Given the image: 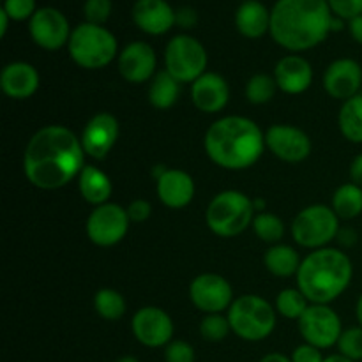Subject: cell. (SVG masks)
<instances>
[{"label": "cell", "mask_w": 362, "mask_h": 362, "mask_svg": "<svg viewBox=\"0 0 362 362\" xmlns=\"http://www.w3.org/2000/svg\"><path fill=\"white\" fill-rule=\"evenodd\" d=\"M346 28H349L354 41H356L357 45H362V14L361 16H356L354 20L346 21Z\"/></svg>", "instance_id": "f6af8a7d"}, {"label": "cell", "mask_w": 362, "mask_h": 362, "mask_svg": "<svg viewBox=\"0 0 362 362\" xmlns=\"http://www.w3.org/2000/svg\"><path fill=\"white\" fill-rule=\"evenodd\" d=\"M310 304L311 303L308 300V297L299 288H285L276 297L274 308L283 318L299 322V318L306 313Z\"/></svg>", "instance_id": "1f68e13d"}, {"label": "cell", "mask_w": 362, "mask_h": 362, "mask_svg": "<svg viewBox=\"0 0 362 362\" xmlns=\"http://www.w3.org/2000/svg\"><path fill=\"white\" fill-rule=\"evenodd\" d=\"M115 362H140V361H138L134 356H124L120 357V359H117Z\"/></svg>", "instance_id": "816d5d0a"}, {"label": "cell", "mask_w": 362, "mask_h": 362, "mask_svg": "<svg viewBox=\"0 0 362 362\" xmlns=\"http://www.w3.org/2000/svg\"><path fill=\"white\" fill-rule=\"evenodd\" d=\"M324 362H354V361L346 359V357L341 356V354H332V356L325 357Z\"/></svg>", "instance_id": "681fc988"}, {"label": "cell", "mask_w": 362, "mask_h": 362, "mask_svg": "<svg viewBox=\"0 0 362 362\" xmlns=\"http://www.w3.org/2000/svg\"><path fill=\"white\" fill-rule=\"evenodd\" d=\"M189 299L193 306L205 315L225 313L235 300L228 279L214 272H205L191 281Z\"/></svg>", "instance_id": "7c38bea8"}, {"label": "cell", "mask_w": 362, "mask_h": 362, "mask_svg": "<svg viewBox=\"0 0 362 362\" xmlns=\"http://www.w3.org/2000/svg\"><path fill=\"white\" fill-rule=\"evenodd\" d=\"M131 331L136 341L147 349H165L173 341L175 325L163 308L145 306L131 318Z\"/></svg>", "instance_id": "5bb4252c"}, {"label": "cell", "mask_w": 362, "mask_h": 362, "mask_svg": "<svg viewBox=\"0 0 362 362\" xmlns=\"http://www.w3.org/2000/svg\"><path fill=\"white\" fill-rule=\"evenodd\" d=\"M94 310L105 320L115 322L126 315L127 304L122 293L117 292V290L101 288L94 296Z\"/></svg>", "instance_id": "4dcf8cb0"}, {"label": "cell", "mask_w": 362, "mask_h": 362, "mask_svg": "<svg viewBox=\"0 0 362 362\" xmlns=\"http://www.w3.org/2000/svg\"><path fill=\"white\" fill-rule=\"evenodd\" d=\"M339 218L332 207L324 204H313L299 211L293 218L290 232L292 239L306 250H322L336 240L339 232Z\"/></svg>", "instance_id": "ba28073f"}, {"label": "cell", "mask_w": 362, "mask_h": 362, "mask_svg": "<svg viewBox=\"0 0 362 362\" xmlns=\"http://www.w3.org/2000/svg\"><path fill=\"white\" fill-rule=\"evenodd\" d=\"M207 49L189 34L173 35L165 48V71L179 83H193L207 73Z\"/></svg>", "instance_id": "9c48e42d"}, {"label": "cell", "mask_w": 362, "mask_h": 362, "mask_svg": "<svg viewBox=\"0 0 362 362\" xmlns=\"http://www.w3.org/2000/svg\"><path fill=\"white\" fill-rule=\"evenodd\" d=\"M327 0H278L271 9V37L290 53L313 49L331 34Z\"/></svg>", "instance_id": "7a4b0ae2"}, {"label": "cell", "mask_w": 362, "mask_h": 362, "mask_svg": "<svg viewBox=\"0 0 362 362\" xmlns=\"http://www.w3.org/2000/svg\"><path fill=\"white\" fill-rule=\"evenodd\" d=\"M325 92L332 99L346 101L361 94L362 66L354 59H338L329 64L322 78Z\"/></svg>", "instance_id": "ac0fdd59"}, {"label": "cell", "mask_w": 362, "mask_h": 362, "mask_svg": "<svg viewBox=\"0 0 362 362\" xmlns=\"http://www.w3.org/2000/svg\"><path fill=\"white\" fill-rule=\"evenodd\" d=\"M232 332L228 317L225 313L205 315L200 322V336L209 343H219Z\"/></svg>", "instance_id": "836d02e7"}, {"label": "cell", "mask_w": 362, "mask_h": 362, "mask_svg": "<svg viewBox=\"0 0 362 362\" xmlns=\"http://www.w3.org/2000/svg\"><path fill=\"white\" fill-rule=\"evenodd\" d=\"M292 362H324V350L317 349L313 345H308V343H303V345L296 346L290 356Z\"/></svg>", "instance_id": "ab89813d"}, {"label": "cell", "mask_w": 362, "mask_h": 362, "mask_svg": "<svg viewBox=\"0 0 362 362\" xmlns=\"http://www.w3.org/2000/svg\"><path fill=\"white\" fill-rule=\"evenodd\" d=\"M272 76L279 90L290 95H299L313 83V66L299 53H290L278 60Z\"/></svg>", "instance_id": "ffe728a7"}, {"label": "cell", "mask_w": 362, "mask_h": 362, "mask_svg": "<svg viewBox=\"0 0 362 362\" xmlns=\"http://www.w3.org/2000/svg\"><path fill=\"white\" fill-rule=\"evenodd\" d=\"M226 317L237 338L257 343L264 341L274 332L278 311L262 296L246 293L233 300Z\"/></svg>", "instance_id": "52a82bcc"}, {"label": "cell", "mask_w": 362, "mask_h": 362, "mask_svg": "<svg viewBox=\"0 0 362 362\" xmlns=\"http://www.w3.org/2000/svg\"><path fill=\"white\" fill-rule=\"evenodd\" d=\"M300 264H303V260H300L297 250L288 246V244H274L264 255L265 269L272 276H276V278H292V276H297Z\"/></svg>", "instance_id": "484cf974"}, {"label": "cell", "mask_w": 362, "mask_h": 362, "mask_svg": "<svg viewBox=\"0 0 362 362\" xmlns=\"http://www.w3.org/2000/svg\"><path fill=\"white\" fill-rule=\"evenodd\" d=\"M39 7L35 6V0H4L2 11H6L11 21H25L30 20Z\"/></svg>", "instance_id": "8d00e7d4"}, {"label": "cell", "mask_w": 362, "mask_h": 362, "mask_svg": "<svg viewBox=\"0 0 362 362\" xmlns=\"http://www.w3.org/2000/svg\"><path fill=\"white\" fill-rule=\"evenodd\" d=\"M255 205L246 193L226 189L216 194L205 211V223L214 235L232 239L246 232L253 223Z\"/></svg>", "instance_id": "8992f818"}, {"label": "cell", "mask_w": 362, "mask_h": 362, "mask_svg": "<svg viewBox=\"0 0 362 362\" xmlns=\"http://www.w3.org/2000/svg\"><path fill=\"white\" fill-rule=\"evenodd\" d=\"M156 191L161 204L168 209H184L193 202L197 186L193 177L179 168H168L165 175L156 180Z\"/></svg>", "instance_id": "7402d4cb"}, {"label": "cell", "mask_w": 362, "mask_h": 362, "mask_svg": "<svg viewBox=\"0 0 362 362\" xmlns=\"http://www.w3.org/2000/svg\"><path fill=\"white\" fill-rule=\"evenodd\" d=\"M119 120L108 112H99L85 124L81 131V145L92 159H105L119 140Z\"/></svg>", "instance_id": "2e32d148"}, {"label": "cell", "mask_w": 362, "mask_h": 362, "mask_svg": "<svg viewBox=\"0 0 362 362\" xmlns=\"http://www.w3.org/2000/svg\"><path fill=\"white\" fill-rule=\"evenodd\" d=\"M191 101L200 112L219 113L230 103V85L221 74L207 71L191 83Z\"/></svg>", "instance_id": "d6986e66"}, {"label": "cell", "mask_w": 362, "mask_h": 362, "mask_svg": "<svg viewBox=\"0 0 362 362\" xmlns=\"http://www.w3.org/2000/svg\"><path fill=\"white\" fill-rule=\"evenodd\" d=\"M119 73L127 83H145L156 76L158 57L154 48L145 41H133L122 48L117 59Z\"/></svg>", "instance_id": "e0dca14e"}, {"label": "cell", "mask_w": 362, "mask_h": 362, "mask_svg": "<svg viewBox=\"0 0 362 362\" xmlns=\"http://www.w3.org/2000/svg\"><path fill=\"white\" fill-rule=\"evenodd\" d=\"M354 278V264L338 247L315 250L303 258L297 288L311 304H331L346 292Z\"/></svg>", "instance_id": "277c9868"}, {"label": "cell", "mask_w": 362, "mask_h": 362, "mask_svg": "<svg viewBox=\"0 0 362 362\" xmlns=\"http://www.w3.org/2000/svg\"><path fill=\"white\" fill-rule=\"evenodd\" d=\"M251 228H253L255 235L265 244H274L281 243V239L285 237V223L274 212H258L255 214L253 223H251Z\"/></svg>", "instance_id": "f546056e"}, {"label": "cell", "mask_w": 362, "mask_h": 362, "mask_svg": "<svg viewBox=\"0 0 362 362\" xmlns=\"http://www.w3.org/2000/svg\"><path fill=\"white\" fill-rule=\"evenodd\" d=\"M71 60L83 69H103L119 59V42L105 25L80 23L71 32L67 45Z\"/></svg>", "instance_id": "5b68a950"}, {"label": "cell", "mask_w": 362, "mask_h": 362, "mask_svg": "<svg viewBox=\"0 0 362 362\" xmlns=\"http://www.w3.org/2000/svg\"><path fill=\"white\" fill-rule=\"evenodd\" d=\"M331 207L336 216L345 221L359 218L362 214V187L354 182L341 184L332 194Z\"/></svg>", "instance_id": "f1b7e54d"}, {"label": "cell", "mask_w": 362, "mask_h": 362, "mask_svg": "<svg viewBox=\"0 0 362 362\" xmlns=\"http://www.w3.org/2000/svg\"><path fill=\"white\" fill-rule=\"evenodd\" d=\"M343 247H352L357 243V232L354 228H339L338 237H336Z\"/></svg>", "instance_id": "7bdbcfd3"}, {"label": "cell", "mask_w": 362, "mask_h": 362, "mask_svg": "<svg viewBox=\"0 0 362 362\" xmlns=\"http://www.w3.org/2000/svg\"><path fill=\"white\" fill-rule=\"evenodd\" d=\"M78 189H80L81 198L87 204L99 207L110 202L113 193V184L110 177L103 170L94 165H85L78 177Z\"/></svg>", "instance_id": "d4e9b609"}, {"label": "cell", "mask_w": 362, "mask_h": 362, "mask_svg": "<svg viewBox=\"0 0 362 362\" xmlns=\"http://www.w3.org/2000/svg\"><path fill=\"white\" fill-rule=\"evenodd\" d=\"M9 21L11 18L7 16L6 11L0 9V25H2V27H0V35H2V37L7 34V25H9Z\"/></svg>", "instance_id": "7dc6e473"}, {"label": "cell", "mask_w": 362, "mask_h": 362, "mask_svg": "<svg viewBox=\"0 0 362 362\" xmlns=\"http://www.w3.org/2000/svg\"><path fill=\"white\" fill-rule=\"evenodd\" d=\"M356 317H357V322H359V325L362 327V293H361L359 300H357V306H356Z\"/></svg>", "instance_id": "f907efd6"}, {"label": "cell", "mask_w": 362, "mask_h": 362, "mask_svg": "<svg viewBox=\"0 0 362 362\" xmlns=\"http://www.w3.org/2000/svg\"><path fill=\"white\" fill-rule=\"evenodd\" d=\"M129 226L131 219L127 216V209L108 202L94 207V211L88 214L85 230L92 244L99 247H112L126 239Z\"/></svg>", "instance_id": "30bf717a"}, {"label": "cell", "mask_w": 362, "mask_h": 362, "mask_svg": "<svg viewBox=\"0 0 362 362\" xmlns=\"http://www.w3.org/2000/svg\"><path fill=\"white\" fill-rule=\"evenodd\" d=\"M350 182L362 187V152L354 158L352 165H350Z\"/></svg>", "instance_id": "ee69618b"}, {"label": "cell", "mask_w": 362, "mask_h": 362, "mask_svg": "<svg viewBox=\"0 0 362 362\" xmlns=\"http://www.w3.org/2000/svg\"><path fill=\"white\" fill-rule=\"evenodd\" d=\"M338 126L345 140L356 145L362 144V92L343 101Z\"/></svg>", "instance_id": "83f0119b"}, {"label": "cell", "mask_w": 362, "mask_h": 362, "mask_svg": "<svg viewBox=\"0 0 362 362\" xmlns=\"http://www.w3.org/2000/svg\"><path fill=\"white\" fill-rule=\"evenodd\" d=\"M166 170H168V168H166L165 165H156V166H152V177H154L156 180H159L163 175H165Z\"/></svg>", "instance_id": "c3c4849f"}, {"label": "cell", "mask_w": 362, "mask_h": 362, "mask_svg": "<svg viewBox=\"0 0 362 362\" xmlns=\"http://www.w3.org/2000/svg\"><path fill=\"white\" fill-rule=\"evenodd\" d=\"M133 21L148 35H163L175 27V9L166 0H136Z\"/></svg>", "instance_id": "44dd1931"}, {"label": "cell", "mask_w": 362, "mask_h": 362, "mask_svg": "<svg viewBox=\"0 0 362 362\" xmlns=\"http://www.w3.org/2000/svg\"><path fill=\"white\" fill-rule=\"evenodd\" d=\"M265 145L272 156L285 163H303L313 151L306 131L292 124H272L265 131Z\"/></svg>", "instance_id": "9a60e30c"}, {"label": "cell", "mask_w": 362, "mask_h": 362, "mask_svg": "<svg viewBox=\"0 0 362 362\" xmlns=\"http://www.w3.org/2000/svg\"><path fill=\"white\" fill-rule=\"evenodd\" d=\"M235 28L246 39L264 37L271 30V11L260 0H244L235 11Z\"/></svg>", "instance_id": "cb8c5ba5"}, {"label": "cell", "mask_w": 362, "mask_h": 362, "mask_svg": "<svg viewBox=\"0 0 362 362\" xmlns=\"http://www.w3.org/2000/svg\"><path fill=\"white\" fill-rule=\"evenodd\" d=\"M41 78L37 69L28 62H11L0 73V88L7 98L23 101L37 92Z\"/></svg>", "instance_id": "603a6c76"}, {"label": "cell", "mask_w": 362, "mask_h": 362, "mask_svg": "<svg viewBox=\"0 0 362 362\" xmlns=\"http://www.w3.org/2000/svg\"><path fill=\"white\" fill-rule=\"evenodd\" d=\"M304 343L320 350L338 345L343 329L341 317L329 304H310L306 313L297 322Z\"/></svg>", "instance_id": "8fae6325"}, {"label": "cell", "mask_w": 362, "mask_h": 362, "mask_svg": "<svg viewBox=\"0 0 362 362\" xmlns=\"http://www.w3.org/2000/svg\"><path fill=\"white\" fill-rule=\"evenodd\" d=\"M80 136L66 126H45L35 131L23 152V173L37 189L53 191L78 179L85 166Z\"/></svg>", "instance_id": "6da1fadb"}, {"label": "cell", "mask_w": 362, "mask_h": 362, "mask_svg": "<svg viewBox=\"0 0 362 362\" xmlns=\"http://www.w3.org/2000/svg\"><path fill=\"white\" fill-rule=\"evenodd\" d=\"M338 354L345 356L346 359L354 362H362V327H349L341 332L339 341L336 345Z\"/></svg>", "instance_id": "e575fe53"}, {"label": "cell", "mask_w": 362, "mask_h": 362, "mask_svg": "<svg viewBox=\"0 0 362 362\" xmlns=\"http://www.w3.org/2000/svg\"><path fill=\"white\" fill-rule=\"evenodd\" d=\"M207 158L225 170L239 172L260 161L265 148V133L255 120L226 115L212 122L204 138Z\"/></svg>", "instance_id": "3957f363"}, {"label": "cell", "mask_w": 362, "mask_h": 362, "mask_svg": "<svg viewBox=\"0 0 362 362\" xmlns=\"http://www.w3.org/2000/svg\"><path fill=\"white\" fill-rule=\"evenodd\" d=\"M30 37L39 48L46 52H55L69 45L71 27L66 14L57 7L45 6L35 11L34 16L28 20Z\"/></svg>", "instance_id": "4fadbf2b"}, {"label": "cell", "mask_w": 362, "mask_h": 362, "mask_svg": "<svg viewBox=\"0 0 362 362\" xmlns=\"http://www.w3.org/2000/svg\"><path fill=\"white\" fill-rule=\"evenodd\" d=\"M180 85L175 78L166 71H158L148 85V103L158 110H168L179 101Z\"/></svg>", "instance_id": "4316f807"}, {"label": "cell", "mask_w": 362, "mask_h": 362, "mask_svg": "<svg viewBox=\"0 0 362 362\" xmlns=\"http://www.w3.org/2000/svg\"><path fill=\"white\" fill-rule=\"evenodd\" d=\"M198 23V13L193 7H180L175 9V25L177 27L184 28V30H189L194 25Z\"/></svg>", "instance_id": "b9f144b4"}, {"label": "cell", "mask_w": 362, "mask_h": 362, "mask_svg": "<svg viewBox=\"0 0 362 362\" xmlns=\"http://www.w3.org/2000/svg\"><path fill=\"white\" fill-rule=\"evenodd\" d=\"M112 0H85L83 4V16L87 23L105 25L112 16Z\"/></svg>", "instance_id": "d590c367"}, {"label": "cell", "mask_w": 362, "mask_h": 362, "mask_svg": "<svg viewBox=\"0 0 362 362\" xmlns=\"http://www.w3.org/2000/svg\"><path fill=\"white\" fill-rule=\"evenodd\" d=\"M332 14L341 20L350 21L362 14V0H327Z\"/></svg>", "instance_id": "f35d334b"}, {"label": "cell", "mask_w": 362, "mask_h": 362, "mask_svg": "<svg viewBox=\"0 0 362 362\" xmlns=\"http://www.w3.org/2000/svg\"><path fill=\"white\" fill-rule=\"evenodd\" d=\"M278 90V83H276L274 76L265 73H257L247 80L246 83V99L251 105H265V103L272 101Z\"/></svg>", "instance_id": "d6a6232c"}, {"label": "cell", "mask_w": 362, "mask_h": 362, "mask_svg": "<svg viewBox=\"0 0 362 362\" xmlns=\"http://www.w3.org/2000/svg\"><path fill=\"white\" fill-rule=\"evenodd\" d=\"M126 209L131 223H145L152 214L151 202L144 200V198H136V200L131 202Z\"/></svg>", "instance_id": "60d3db41"}, {"label": "cell", "mask_w": 362, "mask_h": 362, "mask_svg": "<svg viewBox=\"0 0 362 362\" xmlns=\"http://www.w3.org/2000/svg\"><path fill=\"white\" fill-rule=\"evenodd\" d=\"M260 362H292L288 356H283V354L279 352H271L267 354V356H264L260 359Z\"/></svg>", "instance_id": "bcb514c9"}, {"label": "cell", "mask_w": 362, "mask_h": 362, "mask_svg": "<svg viewBox=\"0 0 362 362\" xmlns=\"http://www.w3.org/2000/svg\"><path fill=\"white\" fill-rule=\"evenodd\" d=\"M165 362H197V352L191 343L173 339L165 346Z\"/></svg>", "instance_id": "74e56055"}]
</instances>
